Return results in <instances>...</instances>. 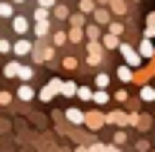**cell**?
I'll use <instances>...</instances> for the list:
<instances>
[{
  "label": "cell",
  "instance_id": "46",
  "mask_svg": "<svg viewBox=\"0 0 155 152\" xmlns=\"http://www.w3.org/2000/svg\"><path fill=\"white\" fill-rule=\"evenodd\" d=\"M72 152H89V147H75Z\"/></svg>",
  "mask_w": 155,
  "mask_h": 152
},
{
  "label": "cell",
  "instance_id": "43",
  "mask_svg": "<svg viewBox=\"0 0 155 152\" xmlns=\"http://www.w3.org/2000/svg\"><path fill=\"white\" fill-rule=\"evenodd\" d=\"M61 83H63L61 78H52V80H49V86H52V89H55V92H61Z\"/></svg>",
  "mask_w": 155,
  "mask_h": 152
},
{
  "label": "cell",
  "instance_id": "26",
  "mask_svg": "<svg viewBox=\"0 0 155 152\" xmlns=\"http://www.w3.org/2000/svg\"><path fill=\"white\" fill-rule=\"evenodd\" d=\"M35 34H38V40L46 37L49 34V20H35Z\"/></svg>",
  "mask_w": 155,
  "mask_h": 152
},
{
  "label": "cell",
  "instance_id": "40",
  "mask_svg": "<svg viewBox=\"0 0 155 152\" xmlns=\"http://www.w3.org/2000/svg\"><path fill=\"white\" fill-rule=\"evenodd\" d=\"M135 149H138V152H150L152 147H150V141H138V144H135Z\"/></svg>",
  "mask_w": 155,
  "mask_h": 152
},
{
  "label": "cell",
  "instance_id": "38",
  "mask_svg": "<svg viewBox=\"0 0 155 152\" xmlns=\"http://www.w3.org/2000/svg\"><path fill=\"white\" fill-rule=\"evenodd\" d=\"M9 52H12V43L6 37H0V55H9Z\"/></svg>",
  "mask_w": 155,
  "mask_h": 152
},
{
  "label": "cell",
  "instance_id": "24",
  "mask_svg": "<svg viewBox=\"0 0 155 152\" xmlns=\"http://www.w3.org/2000/svg\"><path fill=\"white\" fill-rule=\"evenodd\" d=\"M69 26H86V15L83 11H69Z\"/></svg>",
  "mask_w": 155,
  "mask_h": 152
},
{
  "label": "cell",
  "instance_id": "44",
  "mask_svg": "<svg viewBox=\"0 0 155 152\" xmlns=\"http://www.w3.org/2000/svg\"><path fill=\"white\" fill-rule=\"evenodd\" d=\"M55 3H58V0H38V6H43V9H52Z\"/></svg>",
  "mask_w": 155,
  "mask_h": 152
},
{
  "label": "cell",
  "instance_id": "16",
  "mask_svg": "<svg viewBox=\"0 0 155 152\" xmlns=\"http://www.w3.org/2000/svg\"><path fill=\"white\" fill-rule=\"evenodd\" d=\"M17 72H20V60H17V57H12V60L3 66V78L12 80V78H17Z\"/></svg>",
  "mask_w": 155,
  "mask_h": 152
},
{
  "label": "cell",
  "instance_id": "2",
  "mask_svg": "<svg viewBox=\"0 0 155 152\" xmlns=\"http://www.w3.org/2000/svg\"><path fill=\"white\" fill-rule=\"evenodd\" d=\"M118 52H121V57H124V63L127 66H132V69H141L144 66V57H141V52L135 49V46H129V43H118Z\"/></svg>",
  "mask_w": 155,
  "mask_h": 152
},
{
  "label": "cell",
  "instance_id": "50",
  "mask_svg": "<svg viewBox=\"0 0 155 152\" xmlns=\"http://www.w3.org/2000/svg\"><path fill=\"white\" fill-rule=\"evenodd\" d=\"M55 152H61V149H55Z\"/></svg>",
  "mask_w": 155,
  "mask_h": 152
},
{
  "label": "cell",
  "instance_id": "41",
  "mask_svg": "<svg viewBox=\"0 0 155 152\" xmlns=\"http://www.w3.org/2000/svg\"><path fill=\"white\" fill-rule=\"evenodd\" d=\"M141 37H150V40H155V29L152 26H144V34Z\"/></svg>",
  "mask_w": 155,
  "mask_h": 152
},
{
  "label": "cell",
  "instance_id": "48",
  "mask_svg": "<svg viewBox=\"0 0 155 152\" xmlns=\"http://www.w3.org/2000/svg\"><path fill=\"white\" fill-rule=\"evenodd\" d=\"M12 3H15V6H20V3H26V0H12Z\"/></svg>",
  "mask_w": 155,
  "mask_h": 152
},
{
  "label": "cell",
  "instance_id": "22",
  "mask_svg": "<svg viewBox=\"0 0 155 152\" xmlns=\"http://www.w3.org/2000/svg\"><path fill=\"white\" fill-rule=\"evenodd\" d=\"M75 92H78V83H75V80H63V83H61V95L63 98H75Z\"/></svg>",
  "mask_w": 155,
  "mask_h": 152
},
{
  "label": "cell",
  "instance_id": "42",
  "mask_svg": "<svg viewBox=\"0 0 155 152\" xmlns=\"http://www.w3.org/2000/svg\"><path fill=\"white\" fill-rule=\"evenodd\" d=\"M104 152H124L118 144H104Z\"/></svg>",
  "mask_w": 155,
  "mask_h": 152
},
{
  "label": "cell",
  "instance_id": "39",
  "mask_svg": "<svg viewBox=\"0 0 155 152\" xmlns=\"http://www.w3.org/2000/svg\"><path fill=\"white\" fill-rule=\"evenodd\" d=\"M144 26H152V29H155V11H147V17H144Z\"/></svg>",
  "mask_w": 155,
  "mask_h": 152
},
{
  "label": "cell",
  "instance_id": "18",
  "mask_svg": "<svg viewBox=\"0 0 155 152\" xmlns=\"http://www.w3.org/2000/svg\"><path fill=\"white\" fill-rule=\"evenodd\" d=\"M66 37H69V43H83V26H69L66 29Z\"/></svg>",
  "mask_w": 155,
  "mask_h": 152
},
{
  "label": "cell",
  "instance_id": "10",
  "mask_svg": "<svg viewBox=\"0 0 155 152\" xmlns=\"http://www.w3.org/2000/svg\"><path fill=\"white\" fill-rule=\"evenodd\" d=\"M138 52H141V57H144V60H152V57H155V40H150V37H141Z\"/></svg>",
  "mask_w": 155,
  "mask_h": 152
},
{
  "label": "cell",
  "instance_id": "47",
  "mask_svg": "<svg viewBox=\"0 0 155 152\" xmlns=\"http://www.w3.org/2000/svg\"><path fill=\"white\" fill-rule=\"evenodd\" d=\"M95 3H98V6H109V0H95Z\"/></svg>",
  "mask_w": 155,
  "mask_h": 152
},
{
  "label": "cell",
  "instance_id": "13",
  "mask_svg": "<svg viewBox=\"0 0 155 152\" xmlns=\"http://www.w3.org/2000/svg\"><path fill=\"white\" fill-rule=\"evenodd\" d=\"M66 121L72 126H83V109L81 106H69L66 109Z\"/></svg>",
  "mask_w": 155,
  "mask_h": 152
},
{
  "label": "cell",
  "instance_id": "36",
  "mask_svg": "<svg viewBox=\"0 0 155 152\" xmlns=\"http://www.w3.org/2000/svg\"><path fill=\"white\" fill-rule=\"evenodd\" d=\"M12 101H15L12 92H0V106H12Z\"/></svg>",
  "mask_w": 155,
  "mask_h": 152
},
{
  "label": "cell",
  "instance_id": "8",
  "mask_svg": "<svg viewBox=\"0 0 155 152\" xmlns=\"http://www.w3.org/2000/svg\"><path fill=\"white\" fill-rule=\"evenodd\" d=\"M92 17H95V23H98V26H109V20H112V11H109V6H95Z\"/></svg>",
  "mask_w": 155,
  "mask_h": 152
},
{
  "label": "cell",
  "instance_id": "1",
  "mask_svg": "<svg viewBox=\"0 0 155 152\" xmlns=\"http://www.w3.org/2000/svg\"><path fill=\"white\" fill-rule=\"evenodd\" d=\"M106 60V49L101 40H86V66H101Z\"/></svg>",
  "mask_w": 155,
  "mask_h": 152
},
{
  "label": "cell",
  "instance_id": "27",
  "mask_svg": "<svg viewBox=\"0 0 155 152\" xmlns=\"http://www.w3.org/2000/svg\"><path fill=\"white\" fill-rule=\"evenodd\" d=\"M106 32L118 34V37H124V32H127V26H124L121 20H109V26H106Z\"/></svg>",
  "mask_w": 155,
  "mask_h": 152
},
{
  "label": "cell",
  "instance_id": "19",
  "mask_svg": "<svg viewBox=\"0 0 155 152\" xmlns=\"http://www.w3.org/2000/svg\"><path fill=\"white\" fill-rule=\"evenodd\" d=\"M52 17H55L58 23L69 20V9H66V6H63V3H55V6H52Z\"/></svg>",
  "mask_w": 155,
  "mask_h": 152
},
{
  "label": "cell",
  "instance_id": "51",
  "mask_svg": "<svg viewBox=\"0 0 155 152\" xmlns=\"http://www.w3.org/2000/svg\"><path fill=\"white\" fill-rule=\"evenodd\" d=\"M150 152H155V149H150Z\"/></svg>",
  "mask_w": 155,
  "mask_h": 152
},
{
  "label": "cell",
  "instance_id": "31",
  "mask_svg": "<svg viewBox=\"0 0 155 152\" xmlns=\"http://www.w3.org/2000/svg\"><path fill=\"white\" fill-rule=\"evenodd\" d=\"M49 15H52V9H43V6H38V9L32 11L35 20H49Z\"/></svg>",
  "mask_w": 155,
  "mask_h": 152
},
{
  "label": "cell",
  "instance_id": "49",
  "mask_svg": "<svg viewBox=\"0 0 155 152\" xmlns=\"http://www.w3.org/2000/svg\"><path fill=\"white\" fill-rule=\"evenodd\" d=\"M132 3H138V0H132Z\"/></svg>",
  "mask_w": 155,
  "mask_h": 152
},
{
  "label": "cell",
  "instance_id": "30",
  "mask_svg": "<svg viewBox=\"0 0 155 152\" xmlns=\"http://www.w3.org/2000/svg\"><path fill=\"white\" fill-rule=\"evenodd\" d=\"M95 6H98L95 0H81V3H78V11H83V15H92Z\"/></svg>",
  "mask_w": 155,
  "mask_h": 152
},
{
  "label": "cell",
  "instance_id": "6",
  "mask_svg": "<svg viewBox=\"0 0 155 152\" xmlns=\"http://www.w3.org/2000/svg\"><path fill=\"white\" fill-rule=\"evenodd\" d=\"M129 126V112H124V109H112V112H106V126Z\"/></svg>",
  "mask_w": 155,
  "mask_h": 152
},
{
  "label": "cell",
  "instance_id": "33",
  "mask_svg": "<svg viewBox=\"0 0 155 152\" xmlns=\"http://www.w3.org/2000/svg\"><path fill=\"white\" fill-rule=\"evenodd\" d=\"M63 69H66V72H72V69H78V63H81V60H78V57L75 55H69V57H63Z\"/></svg>",
  "mask_w": 155,
  "mask_h": 152
},
{
  "label": "cell",
  "instance_id": "29",
  "mask_svg": "<svg viewBox=\"0 0 155 152\" xmlns=\"http://www.w3.org/2000/svg\"><path fill=\"white\" fill-rule=\"evenodd\" d=\"M109 86V72H98L95 75V89H106Z\"/></svg>",
  "mask_w": 155,
  "mask_h": 152
},
{
  "label": "cell",
  "instance_id": "5",
  "mask_svg": "<svg viewBox=\"0 0 155 152\" xmlns=\"http://www.w3.org/2000/svg\"><path fill=\"white\" fill-rule=\"evenodd\" d=\"M32 60L35 63H49L52 57H55V46H32Z\"/></svg>",
  "mask_w": 155,
  "mask_h": 152
},
{
  "label": "cell",
  "instance_id": "37",
  "mask_svg": "<svg viewBox=\"0 0 155 152\" xmlns=\"http://www.w3.org/2000/svg\"><path fill=\"white\" fill-rule=\"evenodd\" d=\"M112 98H115L118 103H127V101H129V92H127V89H118V92H115Z\"/></svg>",
  "mask_w": 155,
  "mask_h": 152
},
{
  "label": "cell",
  "instance_id": "45",
  "mask_svg": "<svg viewBox=\"0 0 155 152\" xmlns=\"http://www.w3.org/2000/svg\"><path fill=\"white\" fill-rule=\"evenodd\" d=\"M89 152H104V144H89Z\"/></svg>",
  "mask_w": 155,
  "mask_h": 152
},
{
  "label": "cell",
  "instance_id": "52",
  "mask_svg": "<svg viewBox=\"0 0 155 152\" xmlns=\"http://www.w3.org/2000/svg\"><path fill=\"white\" fill-rule=\"evenodd\" d=\"M152 118H155V115H152Z\"/></svg>",
  "mask_w": 155,
  "mask_h": 152
},
{
  "label": "cell",
  "instance_id": "35",
  "mask_svg": "<svg viewBox=\"0 0 155 152\" xmlns=\"http://www.w3.org/2000/svg\"><path fill=\"white\" fill-rule=\"evenodd\" d=\"M15 15V3H0V17H12Z\"/></svg>",
  "mask_w": 155,
  "mask_h": 152
},
{
  "label": "cell",
  "instance_id": "25",
  "mask_svg": "<svg viewBox=\"0 0 155 152\" xmlns=\"http://www.w3.org/2000/svg\"><path fill=\"white\" fill-rule=\"evenodd\" d=\"M63 43H69V37H66V29H58V32L52 34V46L58 49V46H63Z\"/></svg>",
  "mask_w": 155,
  "mask_h": 152
},
{
  "label": "cell",
  "instance_id": "17",
  "mask_svg": "<svg viewBox=\"0 0 155 152\" xmlns=\"http://www.w3.org/2000/svg\"><path fill=\"white\" fill-rule=\"evenodd\" d=\"M101 43H104V49H106V52H112V49H118L121 37H118V34H112V32H106V34H101Z\"/></svg>",
  "mask_w": 155,
  "mask_h": 152
},
{
  "label": "cell",
  "instance_id": "14",
  "mask_svg": "<svg viewBox=\"0 0 155 152\" xmlns=\"http://www.w3.org/2000/svg\"><path fill=\"white\" fill-rule=\"evenodd\" d=\"M15 98H17V101H35V89H32V86H29V80H23V86H17V92H15Z\"/></svg>",
  "mask_w": 155,
  "mask_h": 152
},
{
  "label": "cell",
  "instance_id": "34",
  "mask_svg": "<svg viewBox=\"0 0 155 152\" xmlns=\"http://www.w3.org/2000/svg\"><path fill=\"white\" fill-rule=\"evenodd\" d=\"M17 78H20V80H32V78H35V69H32V66H20Z\"/></svg>",
  "mask_w": 155,
  "mask_h": 152
},
{
  "label": "cell",
  "instance_id": "28",
  "mask_svg": "<svg viewBox=\"0 0 155 152\" xmlns=\"http://www.w3.org/2000/svg\"><path fill=\"white\" fill-rule=\"evenodd\" d=\"M55 95H58V92H55V89H52V86H49V83H46V86H43V89H40V92H38V98H40V101H43V103H52V98H55Z\"/></svg>",
  "mask_w": 155,
  "mask_h": 152
},
{
  "label": "cell",
  "instance_id": "32",
  "mask_svg": "<svg viewBox=\"0 0 155 152\" xmlns=\"http://www.w3.org/2000/svg\"><path fill=\"white\" fill-rule=\"evenodd\" d=\"M127 141H129V135H127V129H124V126H121V129L115 132V138H112V144H118V147H124V144H127Z\"/></svg>",
  "mask_w": 155,
  "mask_h": 152
},
{
  "label": "cell",
  "instance_id": "7",
  "mask_svg": "<svg viewBox=\"0 0 155 152\" xmlns=\"http://www.w3.org/2000/svg\"><path fill=\"white\" fill-rule=\"evenodd\" d=\"M32 40L29 37H20V40H15L12 43V52H15V57H26V55H32Z\"/></svg>",
  "mask_w": 155,
  "mask_h": 152
},
{
  "label": "cell",
  "instance_id": "3",
  "mask_svg": "<svg viewBox=\"0 0 155 152\" xmlns=\"http://www.w3.org/2000/svg\"><path fill=\"white\" fill-rule=\"evenodd\" d=\"M83 126H86L89 132L104 129V126H106V112H101V106H98V109H89V112H83Z\"/></svg>",
  "mask_w": 155,
  "mask_h": 152
},
{
  "label": "cell",
  "instance_id": "15",
  "mask_svg": "<svg viewBox=\"0 0 155 152\" xmlns=\"http://www.w3.org/2000/svg\"><path fill=\"white\" fill-rule=\"evenodd\" d=\"M138 98H141V103H155V86L152 83H141Z\"/></svg>",
  "mask_w": 155,
  "mask_h": 152
},
{
  "label": "cell",
  "instance_id": "4",
  "mask_svg": "<svg viewBox=\"0 0 155 152\" xmlns=\"http://www.w3.org/2000/svg\"><path fill=\"white\" fill-rule=\"evenodd\" d=\"M129 126H135L138 132H150V129H152V115H144V112H129Z\"/></svg>",
  "mask_w": 155,
  "mask_h": 152
},
{
  "label": "cell",
  "instance_id": "21",
  "mask_svg": "<svg viewBox=\"0 0 155 152\" xmlns=\"http://www.w3.org/2000/svg\"><path fill=\"white\" fill-rule=\"evenodd\" d=\"M92 103L106 106V103H109V92H106V89H95V92H92Z\"/></svg>",
  "mask_w": 155,
  "mask_h": 152
},
{
  "label": "cell",
  "instance_id": "23",
  "mask_svg": "<svg viewBox=\"0 0 155 152\" xmlns=\"http://www.w3.org/2000/svg\"><path fill=\"white\" fill-rule=\"evenodd\" d=\"M109 11L112 15H127V0H109Z\"/></svg>",
  "mask_w": 155,
  "mask_h": 152
},
{
  "label": "cell",
  "instance_id": "20",
  "mask_svg": "<svg viewBox=\"0 0 155 152\" xmlns=\"http://www.w3.org/2000/svg\"><path fill=\"white\" fill-rule=\"evenodd\" d=\"M92 86H78V92H75V98H78V101H81V103H92Z\"/></svg>",
  "mask_w": 155,
  "mask_h": 152
},
{
  "label": "cell",
  "instance_id": "12",
  "mask_svg": "<svg viewBox=\"0 0 155 152\" xmlns=\"http://www.w3.org/2000/svg\"><path fill=\"white\" fill-rule=\"evenodd\" d=\"M101 34H104V26H98L95 20L83 26V37H86V40H101Z\"/></svg>",
  "mask_w": 155,
  "mask_h": 152
},
{
  "label": "cell",
  "instance_id": "9",
  "mask_svg": "<svg viewBox=\"0 0 155 152\" xmlns=\"http://www.w3.org/2000/svg\"><path fill=\"white\" fill-rule=\"evenodd\" d=\"M12 29H15V34H29V20L23 15H12Z\"/></svg>",
  "mask_w": 155,
  "mask_h": 152
},
{
  "label": "cell",
  "instance_id": "11",
  "mask_svg": "<svg viewBox=\"0 0 155 152\" xmlns=\"http://www.w3.org/2000/svg\"><path fill=\"white\" fill-rule=\"evenodd\" d=\"M115 78L121 80V83H127V86H129V83H132V78H135V69L124 63V66H118V69H115Z\"/></svg>",
  "mask_w": 155,
  "mask_h": 152
}]
</instances>
